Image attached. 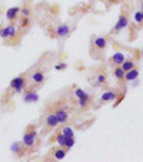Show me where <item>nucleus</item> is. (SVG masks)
<instances>
[{"instance_id":"11","label":"nucleus","mask_w":143,"mask_h":162,"mask_svg":"<svg viewBox=\"0 0 143 162\" xmlns=\"http://www.w3.org/2000/svg\"><path fill=\"white\" fill-rule=\"evenodd\" d=\"M100 99H102V102H112V100L116 99V93L113 91H107L103 93Z\"/></svg>"},{"instance_id":"5","label":"nucleus","mask_w":143,"mask_h":162,"mask_svg":"<svg viewBox=\"0 0 143 162\" xmlns=\"http://www.w3.org/2000/svg\"><path fill=\"white\" fill-rule=\"evenodd\" d=\"M14 34H16V27H14V26H12V25L0 30V38H3V39L13 38Z\"/></svg>"},{"instance_id":"21","label":"nucleus","mask_w":143,"mask_h":162,"mask_svg":"<svg viewBox=\"0 0 143 162\" xmlns=\"http://www.w3.org/2000/svg\"><path fill=\"white\" fill-rule=\"evenodd\" d=\"M106 83V75L105 73H99L97 78H96V85H103Z\"/></svg>"},{"instance_id":"22","label":"nucleus","mask_w":143,"mask_h":162,"mask_svg":"<svg viewBox=\"0 0 143 162\" xmlns=\"http://www.w3.org/2000/svg\"><path fill=\"white\" fill-rule=\"evenodd\" d=\"M74 145V138H67L66 136V141H65V148H67V149H70L72 146Z\"/></svg>"},{"instance_id":"31","label":"nucleus","mask_w":143,"mask_h":162,"mask_svg":"<svg viewBox=\"0 0 143 162\" xmlns=\"http://www.w3.org/2000/svg\"><path fill=\"white\" fill-rule=\"evenodd\" d=\"M142 9H143V0H142Z\"/></svg>"},{"instance_id":"9","label":"nucleus","mask_w":143,"mask_h":162,"mask_svg":"<svg viewBox=\"0 0 143 162\" xmlns=\"http://www.w3.org/2000/svg\"><path fill=\"white\" fill-rule=\"evenodd\" d=\"M139 78V71L137 69H130V71H127L126 73H125V79L126 80H129V82H132V80H135V79H137Z\"/></svg>"},{"instance_id":"8","label":"nucleus","mask_w":143,"mask_h":162,"mask_svg":"<svg viewBox=\"0 0 143 162\" xmlns=\"http://www.w3.org/2000/svg\"><path fill=\"white\" fill-rule=\"evenodd\" d=\"M45 73L43 72H34L32 75V82L34 83V85H42V83L45 82Z\"/></svg>"},{"instance_id":"29","label":"nucleus","mask_w":143,"mask_h":162,"mask_svg":"<svg viewBox=\"0 0 143 162\" xmlns=\"http://www.w3.org/2000/svg\"><path fill=\"white\" fill-rule=\"evenodd\" d=\"M109 2H110V3H114V2H117V0H109Z\"/></svg>"},{"instance_id":"2","label":"nucleus","mask_w":143,"mask_h":162,"mask_svg":"<svg viewBox=\"0 0 143 162\" xmlns=\"http://www.w3.org/2000/svg\"><path fill=\"white\" fill-rule=\"evenodd\" d=\"M10 86L14 89V92H22L26 86V79L23 76H17L10 82Z\"/></svg>"},{"instance_id":"24","label":"nucleus","mask_w":143,"mask_h":162,"mask_svg":"<svg viewBox=\"0 0 143 162\" xmlns=\"http://www.w3.org/2000/svg\"><path fill=\"white\" fill-rule=\"evenodd\" d=\"M10 148H12V151H13V152H16V154H19V152H20V144H19V142H14V144H13Z\"/></svg>"},{"instance_id":"3","label":"nucleus","mask_w":143,"mask_h":162,"mask_svg":"<svg viewBox=\"0 0 143 162\" xmlns=\"http://www.w3.org/2000/svg\"><path fill=\"white\" fill-rule=\"evenodd\" d=\"M54 115H56L59 124H65V122L67 121V118H69V111H67L66 106H62V108H59L56 112H54Z\"/></svg>"},{"instance_id":"6","label":"nucleus","mask_w":143,"mask_h":162,"mask_svg":"<svg viewBox=\"0 0 143 162\" xmlns=\"http://www.w3.org/2000/svg\"><path fill=\"white\" fill-rule=\"evenodd\" d=\"M69 33H70V27L67 25H60L56 27V34L59 38H65V36H67Z\"/></svg>"},{"instance_id":"1","label":"nucleus","mask_w":143,"mask_h":162,"mask_svg":"<svg viewBox=\"0 0 143 162\" xmlns=\"http://www.w3.org/2000/svg\"><path fill=\"white\" fill-rule=\"evenodd\" d=\"M34 141H36V131L33 128H29L27 132L23 135V144H25L27 148L34 145Z\"/></svg>"},{"instance_id":"25","label":"nucleus","mask_w":143,"mask_h":162,"mask_svg":"<svg viewBox=\"0 0 143 162\" xmlns=\"http://www.w3.org/2000/svg\"><path fill=\"white\" fill-rule=\"evenodd\" d=\"M30 25V20H29V17H23V19H22V23H20V26L22 27H26V26H29Z\"/></svg>"},{"instance_id":"27","label":"nucleus","mask_w":143,"mask_h":162,"mask_svg":"<svg viewBox=\"0 0 143 162\" xmlns=\"http://www.w3.org/2000/svg\"><path fill=\"white\" fill-rule=\"evenodd\" d=\"M20 12H22V14H23V16H26V17H27L29 14H30V10H29L27 7H25V9H22Z\"/></svg>"},{"instance_id":"19","label":"nucleus","mask_w":143,"mask_h":162,"mask_svg":"<svg viewBox=\"0 0 143 162\" xmlns=\"http://www.w3.org/2000/svg\"><path fill=\"white\" fill-rule=\"evenodd\" d=\"M62 133H63L65 136H67V138H72V136H74L73 129H72V128H69V126H65V128L62 129Z\"/></svg>"},{"instance_id":"4","label":"nucleus","mask_w":143,"mask_h":162,"mask_svg":"<svg viewBox=\"0 0 143 162\" xmlns=\"http://www.w3.org/2000/svg\"><path fill=\"white\" fill-rule=\"evenodd\" d=\"M127 26H129V19H127V16L120 14L117 23H116V26H114V30H116V32H122L123 29H126Z\"/></svg>"},{"instance_id":"17","label":"nucleus","mask_w":143,"mask_h":162,"mask_svg":"<svg viewBox=\"0 0 143 162\" xmlns=\"http://www.w3.org/2000/svg\"><path fill=\"white\" fill-rule=\"evenodd\" d=\"M114 78H116V79H125V73H126V72L123 71L122 67H116V69H114Z\"/></svg>"},{"instance_id":"14","label":"nucleus","mask_w":143,"mask_h":162,"mask_svg":"<svg viewBox=\"0 0 143 162\" xmlns=\"http://www.w3.org/2000/svg\"><path fill=\"white\" fill-rule=\"evenodd\" d=\"M39 100V95L34 92H26L25 93V102H36Z\"/></svg>"},{"instance_id":"18","label":"nucleus","mask_w":143,"mask_h":162,"mask_svg":"<svg viewBox=\"0 0 143 162\" xmlns=\"http://www.w3.org/2000/svg\"><path fill=\"white\" fill-rule=\"evenodd\" d=\"M65 156H66V151H63V149H56L54 151V158H56L57 161L65 159Z\"/></svg>"},{"instance_id":"23","label":"nucleus","mask_w":143,"mask_h":162,"mask_svg":"<svg viewBox=\"0 0 143 162\" xmlns=\"http://www.w3.org/2000/svg\"><path fill=\"white\" fill-rule=\"evenodd\" d=\"M56 141H57V144L60 146H65V141H66V136L63 135V133H59L57 135V138H56Z\"/></svg>"},{"instance_id":"12","label":"nucleus","mask_w":143,"mask_h":162,"mask_svg":"<svg viewBox=\"0 0 143 162\" xmlns=\"http://www.w3.org/2000/svg\"><path fill=\"white\" fill-rule=\"evenodd\" d=\"M77 99H79V106H80V108L83 109V108H86V106H87V103H89L90 96H89V95H87V93L85 92L83 95H80V96H79Z\"/></svg>"},{"instance_id":"20","label":"nucleus","mask_w":143,"mask_h":162,"mask_svg":"<svg viewBox=\"0 0 143 162\" xmlns=\"http://www.w3.org/2000/svg\"><path fill=\"white\" fill-rule=\"evenodd\" d=\"M135 23L136 25H143V17H142V10L140 12H136L135 13Z\"/></svg>"},{"instance_id":"7","label":"nucleus","mask_w":143,"mask_h":162,"mask_svg":"<svg viewBox=\"0 0 143 162\" xmlns=\"http://www.w3.org/2000/svg\"><path fill=\"white\" fill-rule=\"evenodd\" d=\"M125 60H126V56H125V53H122V52H116V53L112 56V62H113L114 65H117V66H120Z\"/></svg>"},{"instance_id":"32","label":"nucleus","mask_w":143,"mask_h":162,"mask_svg":"<svg viewBox=\"0 0 143 162\" xmlns=\"http://www.w3.org/2000/svg\"><path fill=\"white\" fill-rule=\"evenodd\" d=\"M142 17H143V9H142Z\"/></svg>"},{"instance_id":"28","label":"nucleus","mask_w":143,"mask_h":162,"mask_svg":"<svg viewBox=\"0 0 143 162\" xmlns=\"http://www.w3.org/2000/svg\"><path fill=\"white\" fill-rule=\"evenodd\" d=\"M83 93H85V91H83V89H79V87L76 89V91H74V95L77 96V98H79L80 95H83Z\"/></svg>"},{"instance_id":"30","label":"nucleus","mask_w":143,"mask_h":162,"mask_svg":"<svg viewBox=\"0 0 143 162\" xmlns=\"http://www.w3.org/2000/svg\"><path fill=\"white\" fill-rule=\"evenodd\" d=\"M140 55H142V56H143V49H142V52H140Z\"/></svg>"},{"instance_id":"10","label":"nucleus","mask_w":143,"mask_h":162,"mask_svg":"<svg viewBox=\"0 0 143 162\" xmlns=\"http://www.w3.org/2000/svg\"><path fill=\"white\" fill-rule=\"evenodd\" d=\"M57 124H59V121H57L56 115L53 113H49L47 115V118H46V125L47 126H50V128H54V126H57Z\"/></svg>"},{"instance_id":"16","label":"nucleus","mask_w":143,"mask_h":162,"mask_svg":"<svg viewBox=\"0 0 143 162\" xmlns=\"http://www.w3.org/2000/svg\"><path fill=\"white\" fill-rule=\"evenodd\" d=\"M120 67H122L125 72H127V71H130V69H133V67H136V66H135V62H133V60H125V62L120 65Z\"/></svg>"},{"instance_id":"15","label":"nucleus","mask_w":143,"mask_h":162,"mask_svg":"<svg viewBox=\"0 0 143 162\" xmlns=\"http://www.w3.org/2000/svg\"><path fill=\"white\" fill-rule=\"evenodd\" d=\"M106 39L105 38H96L94 39V46L97 47V49H105L106 47Z\"/></svg>"},{"instance_id":"13","label":"nucleus","mask_w":143,"mask_h":162,"mask_svg":"<svg viewBox=\"0 0 143 162\" xmlns=\"http://www.w3.org/2000/svg\"><path fill=\"white\" fill-rule=\"evenodd\" d=\"M19 12H20V9H19V7H12V9H9L7 13H6V17H7V20H14Z\"/></svg>"},{"instance_id":"26","label":"nucleus","mask_w":143,"mask_h":162,"mask_svg":"<svg viewBox=\"0 0 143 162\" xmlns=\"http://www.w3.org/2000/svg\"><path fill=\"white\" fill-rule=\"evenodd\" d=\"M54 67H56V71H63L66 67V63H59V65H56Z\"/></svg>"}]
</instances>
